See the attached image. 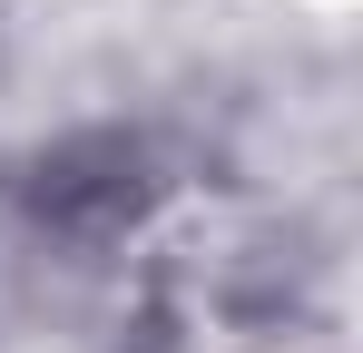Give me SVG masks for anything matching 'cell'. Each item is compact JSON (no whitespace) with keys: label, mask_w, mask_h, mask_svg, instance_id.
Instances as JSON below:
<instances>
[{"label":"cell","mask_w":363,"mask_h":353,"mask_svg":"<svg viewBox=\"0 0 363 353\" xmlns=\"http://www.w3.org/2000/svg\"><path fill=\"white\" fill-rule=\"evenodd\" d=\"M167 157L147 147V138H128V128H79L60 147H40L30 167H20V206H30V226H50L60 245H128V235H147V216L167 206Z\"/></svg>","instance_id":"cell-1"}]
</instances>
